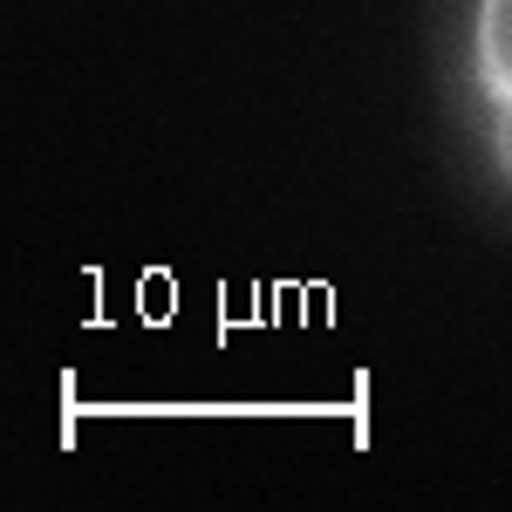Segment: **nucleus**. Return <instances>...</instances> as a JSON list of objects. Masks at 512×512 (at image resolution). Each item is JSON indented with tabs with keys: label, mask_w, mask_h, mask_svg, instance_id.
I'll return each instance as SVG.
<instances>
[{
	"label": "nucleus",
	"mask_w": 512,
	"mask_h": 512,
	"mask_svg": "<svg viewBox=\"0 0 512 512\" xmlns=\"http://www.w3.org/2000/svg\"><path fill=\"white\" fill-rule=\"evenodd\" d=\"M499 164H506V178H512V103H499Z\"/></svg>",
	"instance_id": "f03ea898"
},
{
	"label": "nucleus",
	"mask_w": 512,
	"mask_h": 512,
	"mask_svg": "<svg viewBox=\"0 0 512 512\" xmlns=\"http://www.w3.org/2000/svg\"><path fill=\"white\" fill-rule=\"evenodd\" d=\"M478 82L512 103V0H478Z\"/></svg>",
	"instance_id": "f257e3e1"
},
{
	"label": "nucleus",
	"mask_w": 512,
	"mask_h": 512,
	"mask_svg": "<svg viewBox=\"0 0 512 512\" xmlns=\"http://www.w3.org/2000/svg\"><path fill=\"white\" fill-rule=\"evenodd\" d=\"M164 308H171V287L151 280V287H144V315H164Z\"/></svg>",
	"instance_id": "7ed1b4c3"
}]
</instances>
